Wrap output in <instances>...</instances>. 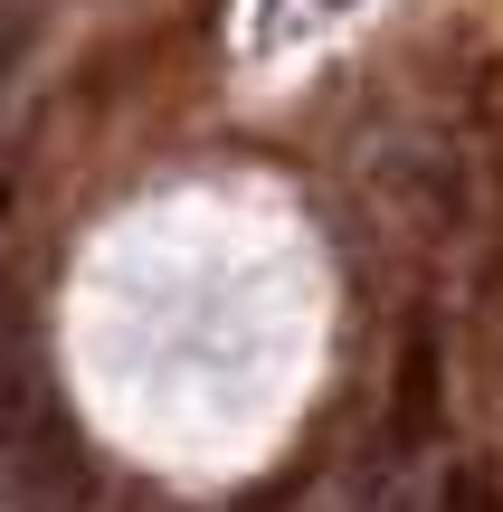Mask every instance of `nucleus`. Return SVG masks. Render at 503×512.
Returning <instances> with one entry per match:
<instances>
[{"label": "nucleus", "mask_w": 503, "mask_h": 512, "mask_svg": "<svg viewBox=\"0 0 503 512\" xmlns=\"http://www.w3.org/2000/svg\"><path fill=\"white\" fill-rule=\"evenodd\" d=\"M38 418H48V361H38L29 304H19V294H0V456H10Z\"/></svg>", "instance_id": "obj_1"}, {"label": "nucleus", "mask_w": 503, "mask_h": 512, "mask_svg": "<svg viewBox=\"0 0 503 512\" xmlns=\"http://www.w3.org/2000/svg\"><path fill=\"white\" fill-rule=\"evenodd\" d=\"M437 418V351L409 342V361H399V446H418Z\"/></svg>", "instance_id": "obj_2"}, {"label": "nucleus", "mask_w": 503, "mask_h": 512, "mask_svg": "<svg viewBox=\"0 0 503 512\" xmlns=\"http://www.w3.org/2000/svg\"><path fill=\"white\" fill-rule=\"evenodd\" d=\"M437 512H503L494 503V475H485V465H456L447 494H437Z\"/></svg>", "instance_id": "obj_3"}, {"label": "nucleus", "mask_w": 503, "mask_h": 512, "mask_svg": "<svg viewBox=\"0 0 503 512\" xmlns=\"http://www.w3.org/2000/svg\"><path fill=\"white\" fill-rule=\"evenodd\" d=\"M285 503H295V484H257V494H238L228 512H285Z\"/></svg>", "instance_id": "obj_4"}, {"label": "nucleus", "mask_w": 503, "mask_h": 512, "mask_svg": "<svg viewBox=\"0 0 503 512\" xmlns=\"http://www.w3.org/2000/svg\"><path fill=\"white\" fill-rule=\"evenodd\" d=\"M10 48H19V19H10V29H0V67H10Z\"/></svg>", "instance_id": "obj_5"}]
</instances>
